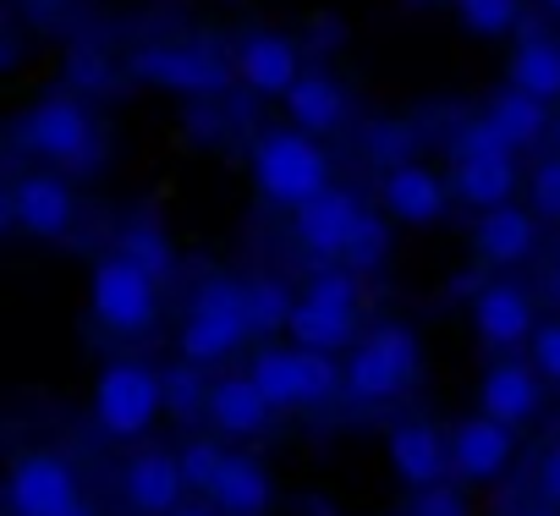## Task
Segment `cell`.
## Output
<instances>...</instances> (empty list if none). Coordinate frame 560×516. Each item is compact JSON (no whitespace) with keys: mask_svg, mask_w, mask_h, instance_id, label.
Returning a JSON list of instances; mask_svg holds the SVG:
<instances>
[{"mask_svg":"<svg viewBox=\"0 0 560 516\" xmlns=\"http://www.w3.org/2000/svg\"><path fill=\"white\" fill-rule=\"evenodd\" d=\"M253 181H258V192L269 198V203H280V209H303V203H314L319 192H330L336 181H330V154H325V143L319 138H303L298 127H275V132H264L258 143H253Z\"/></svg>","mask_w":560,"mask_h":516,"instance_id":"obj_1","label":"cell"},{"mask_svg":"<svg viewBox=\"0 0 560 516\" xmlns=\"http://www.w3.org/2000/svg\"><path fill=\"white\" fill-rule=\"evenodd\" d=\"M358 308H363V292H358V275L352 270H314L303 297H298V314H292V347L303 352H352L363 336H358Z\"/></svg>","mask_w":560,"mask_h":516,"instance_id":"obj_2","label":"cell"},{"mask_svg":"<svg viewBox=\"0 0 560 516\" xmlns=\"http://www.w3.org/2000/svg\"><path fill=\"white\" fill-rule=\"evenodd\" d=\"M247 336H253V330H247V286H236V281H225V275L198 281V292H192V303H187V319H182V336H176L182 363L214 368V363H225Z\"/></svg>","mask_w":560,"mask_h":516,"instance_id":"obj_3","label":"cell"},{"mask_svg":"<svg viewBox=\"0 0 560 516\" xmlns=\"http://www.w3.org/2000/svg\"><path fill=\"white\" fill-rule=\"evenodd\" d=\"M347 401H363V407H380V401H396L418 368H423V347L407 325H374L352 352H347Z\"/></svg>","mask_w":560,"mask_h":516,"instance_id":"obj_4","label":"cell"},{"mask_svg":"<svg viewBox=\"0 0 560 516\" xmlns=\"http://www.w3.org/2000/svg\"><path fill=\"white\" fill-rule=\"evenodd\" d=\"M89 308L110 336H149L160 325V281L127 265L121 253H105L89 275Z\"/></svg>","mask_w":560,"mask_h":516,"instance_id":"obj_5","label":"cell"},{"mask_svg":"<svg viewBox=\"0 0 560 516\" xmlns=\"http://www.w3.org/2000/svg\"><path fill=\"white\" fill-rule=\"evenodd\" d=\"M165 412V379L138 363V357H121L100 374L94 385V423L110 434V439H138L149 434V423Z\"/></svg>","mask_w":560,"mask_h":516,"instance_id":"obj_6","label":"cell"},{"mask_svg":"<svg viewBox=\"0 0 560 516\" xmlns=\"http://www.w3.org/2000/svg\"><path fill=\"white\" fill-rule=\"evenodd\" d=\"M18 149L45 165H83L94 149V116L78 94H50L18 121Z\"/></svg>","mask_w":560,"mask_h":516,"instance_id":"obj_7","label":"cell"},{"mask_svg":"<svg viewBox=\"0 0 560 516\" xmlns=\"http://www.w3.org/2000/svg\"><path fill=\"white\" fill-rule=\"evenodd\" d=\"M127 72L138 83L160 89V94H192V99L220 94L225 78H231V67L220 56L198 50V45H149V50H132Z\"/></svg>","mask_w":560,"mask_h":516,"instance_id":"obj_8","label":"cell"},{"mask_svg":"<svg viewBox=\"0 0 560 516\" xmlns=\"http://www.w3.org/2000/svg\"><path fill=\"white\" fill-rule=\"evenodd\" d=\"M7 505H12V516H72L83 505L78 472L56 450H28V456H18V467L7 478Z\"/></svg>","mask_w":560,"mask_h":516,"instance_id":"obj_9","label":"cell"},{"mask_svg":"<svg viewBox=\"0 0 560 516\" xmlns=\"http://www.w3.org/2000/svg\"><path fill=\"white\" fill-rule=\"evenodd\" d=\"M467 314H472V336H478L489 352L533 347V336H538V325H544L533 292L516 286V281H489V286H478Z\"/></svg>","mask_w":560,"mask_h":516,"instance_id":"obj_10","label":"cell"},{"mask_svg":"<svg viewBox=\"0 0 560 516\" xmlns=\"http://www.w3.org/2000/svg\"><path fill=\"white\" fill-rule=\"evenodd\" d=\"M451 198H456L451 192V176H440V171H429L418 160H396L380 176V203L401 225H440L445 209H451Z\"/></svg>","mask_w":560,"mask_h":516,"instance_id":"obj_11","label":"cell"},{"mask_svg":"<svg viewBox=\"0 0 560 516\" xmlns=\"http://www.w3.org/2000/svg\"><path fill=\"white\" fill-rule=\"evenodd\" d=\"M478 412L505 423V429H527L544 412V374L522 357H494L478 379Z\"/></svg>","mask_w":560,"mask_h":516,"instance_id":"obj_12","label":"cell"},{"mask_svg":"<svg viewBox=\"0 0 560 516\" xmlns=\"http://www.w3.org/2000/svg\"><path fill=\"white\" fill-rule=\"evenodd\" d=\"M7 214L18 220V231H28V236H67L72 231V220H78V198H72V187H67V176H56V171H28V176H18L12 181V192H7Z\"/></svg>","mask_w":560,"mask_h":516,"instance_id":"obj_13","label":"cell"},{"mask_svg":"<svg viewBox=\"0 0 560 516\" xmlns=\"http://www.w3.org/2000/svg\"><path fill=\"white\" fill-rule=\"evenodd\" d=\"M385 456H390V472L407 483V489H440L451 478V434H440L429 418H407L385 434Z\"/></svg>","mask_w":560,"mask_h":516,"instance_id":"obj_14","label":"cell"},{"mask_svg":"<svg viewBox=\"0 0 560 516\" xmlns=\"http://www.w3.org/2000/svg\"><path fill=\"white\" fill-rule=\"evenodd\" d=\"M236 78L253 94H264V99H287L303 83V50L287 34L253 28V34L236 39Z\"/></svg>","mask_w":560,"mask_h":516,"instance_id":"obj_15","label":"cell"},{"mask_svg":"<svg viewBox=\"0 0 560 516\" xmlns=\"http://www.w3.org/2000/svg\"><path fill=\"white\" fill-rule=\"evenodd\" d=\"M511 456H516V429H505L483 412H472L451 429V472L462 483H494L511 467Z\"/></svg>","mask_w":560,"mask_h":516,"instance_id":"obj_16","label":"cell"},{"mask_svg":"<svg viewBox=\"0 0 560 516\" xmlns=\"http://www.w3.org/2000/svg\"><path fill=\"white\" fill-rule=\"evenodd\" d=\"M358 220H363V203H358L347 187H330V192H319L314 203H303V209L292 214V236H298V247L314 253V258H341Z\"/></svg>","mask_w":560,"mask_h":516,"instance_id":"obj_17","label":"cell"},{"mask_svg":"<svg viewBox=\"0 0 560 516\" xmlns=\"http://www.w3.org/2000/svg\"><path fill=\"white\" fill-rule=\"evenodd\" d=\"M182 494H187V478L171 450H143L121 467V500L138 516H176Z\"/></svg>","mask_w":560,"mask_h":516,"instance_id":"obj_18","label":"cell"},{"mask_svg":"<svg viewBox=\"0 0 560 516\" xmlns=\"http://www.w3.org/2000/svg\"><path fill=\"white\" fill-rule=\"evenodd\" d=\"M538 225L544 220L533 209H522V203L489 209L472 225V253L483 258L489 270H516V265H527V258L538 253Z\"/></svg>","mask_w":560,"mask_h":516,"instance_id":"obj_19","label":"cell"},{"mask_svg":"<svg viewBox=\"0 0 560 516\" xmlns=\"http://www.w3.org/2000/svg\"><path fill=\"white\" fill-rule=\"evenodd\" d=\"M203 418H209V429L225 434V439H253V434L269 429L275 407L264 401V390H258L247 374H225V379L209 385V407H203Z\"/></svg>","mask_w":560,"mask_h":516,"instance_id":"obj_20","label":"cell"},{"mask_svg":"<svg viewBox=\"0 0 560 516\" xmlns=\"http://www.w3.org/2000/svg\"><path fill=\"white\" fill-rule=\"evenodd\" d=\"M247 379L264 390V401L275 412H298L308 407V357L298 347H258L253 363H247Z\"/></svg>","mask_w":560,"mask_h":516,"instance_id":"obj_21","label":"cell"},{"mask_svg":"<svg viewBox=\"0 0 560 516\" xmlns=\"http://www.w3.org/2000/svg\"><path fill=\"white\" fill-rule=\"evenodd\" d=\"M287 116L303 138H330L347 121V89L330 72H303V83L287 94Z\"/></svg>","mask_w":560,"mask_h":516,"instance_id":"obj_22","label":"cell"},{"mask_svg":"<svg viewBox=\"0 0 560 516\" xmlns=\"http://www.w3.org/2000/svg\"><path fill=\"white\" fill-rule=\"evenodd\" d=\"M516 187H522V165H516V154H505V160H467V165L451 171V192H456V203H467V209H478V214L505 209V203L516 198Z\"/></svg>","mask_w":560,"mask_h":516,"instance_id":"obj_23","label":"cell"},{"mask_svg":"<svg viewBox=\"0 0 560 516\" xmlns=\"http://www.w3.org/2000/svg\"><path fill=\"white\" fill-rule=\"evenodd\" d=\"M209 500L220 505V516H264L269 500H275V483H269L264 461L231 450L225 467H220V478H214V489H209Z\"/></svg>","mask_w":560,"mask_h":516,"instance_id":"obj_24","label":"cell"},{"mask_svg":"<svg viewBox=\"0 0 560 516\" xmlns=\"http://www.w3.org/2000/svg\"><path fill=\"white\" fill-rule=\"evenodd\" d=\"M505 78H511V89H522V94L555 105V99H560V39H549V34H522L516 50H511Z\"/></svg>","mask_w":560,"mask_h":516,"instance_id":"obj_25","label":"cell"},{"mask_svg":"<svg viewBox=\"0 0 560 516\" xmlns=\"http://www.w3.org/2000/svg\"><path fill=\"white\" fill-rule=\"evenodd\" d=\"M500 132H505V143L522 154V149H533V143H544L549 132H555V116H549V105L544 99H533V94H522V89H500L494 99H489V110H483Z\"/></svg>","mask_w":560,"mask_h":516,"instance_id":"obj_26","label":"cell"},{"mask_svg":"<svg viewBox=\"0 0 560 516\" xmlns=\"http://www.w3.org/2000/svg\"><path fill=\"white\" fill-rule=\"evenodd\" d=\"M385 258H390V214L363 209V220L352 225V242H347V253H341V270H352V275H374Z\"/></svg>","mask_w":560,"mask_h":516,"instance_id":"obj_27","label":"cell"},{"mask_svg":"<svg viewBox=\"0 0 560 516\" xmlns=\"http://www.w3.org/2000/svg\"><path fill=\"white\" fill-rule=\"evenodd\" d=\"M292 314H298V297L280 281H247V330L253 336L292 330Z\"/></svg>","mask_w":560,"mask_h":516,"instance_id":"obj_28","label":"cell"},{"mask_svg":"<svg viewBox=\"0 0 560 516\" xmlns=\"http://www.w3.org/2000/svg\"><path fill=\"white\" fill-rule=\"evenodd\" d=\"M121 258H127V265H138L143 275H165L171 270V242H165V231L160 225H149V220H138V225H127L121 231V247H116Z\"/></svg>","mask_w":560,"mask_h":516,"instance_id":"obj_29","label":"cell"},{"mask_svg":"<svg viewBox=\"0 0 560 516\" xmlns=\"http://www.w3.org/2000/svg\"><path fill=\"white\" fill-rule=\"evenodd\" d=\"M456 17L478 39H500L522 23V0H456Z\"/></svg>","mask_w":560,"mask_h":516,"instance_id":"obj_30","label":"cell"},{"mask_svg":"<svg viewBox=\"0 0 560 516\" xmlns=\"http://www.w3.org/2000/svg\"><path fill=\"white\" fill-rule=\"evenodd\" d=\"M451 154H456V165H467V160H505V154H516V149L505 143V132H500L489 116H472V121L456 127Z\"/></svg>","mask_w":560,"mask_h":516,"instance_id":"obj_31","label":"cell"},{"mask_svg":"<svg viewBox=\"0 0 560 516\" xmlns=\"http://www.w3.org/2000/svg\"><path fill=\"white\" fill-rule=\"evenodd\" d=\"M225 445L220 439H187L182 450H176V461H182V478H187V489H198V494H209L214 489V478H220V467H225Z\"/></svg>","mask_w":560,"mask_h":516,"instance_id":"obj_32","label":"cell"},{"mask_svg":"<svg viewBox=\"0 0 560 516\" xmlns=\"http://www.w3.org/2000/svg\"><path fill=\"white\" fill-rule=\"evenodd\" d=\"M203 407H209V385L198 379V368H192V363L171 368V374H165V412L192 418V412H203Z\"/></svg>","mask_w":560,"mask_h":516,"instance_id":"obj_33","label":"cell"},{"mask_svg":"<svg viewBox=\"0 0 560 516\" xmlns=\"http://www.w3.org/2000/svg\"><path fill=\"white\" fill-rule=\"evenodd\" d=\"M527 209L538 220H560V154H549L527 171Z\"/></svg>","mask_w":560,"mask_h":516,"instance_id":"obj_34","label":"cell"},{"mask_svg":"<svg viewBox=\"0 0 560 516\" xmlns=\"http://www.w3.org/2000/svg\"><path fill=\"white\" fill-rule=\"evenodd\" d=\"M527 363L544 374V385H560V319H544L533 347H527Z\"/></svg>","mask_w":560,"mask_h":516,"instance_id":"obj_35","label":"cell"},{"mask_svg":"<svg viewBox=\"0 0 560 516\" xmlns=\"http://www.w3.org/2000/svg\"><path fill=\"white\" fill-rule=\"evenodd\" d=\"M412 516H467V500H462V489L440 483V489H423L412 500Z\"/></svg>","mask_w":560,"mask_h":516,"instance_id":"obj_36","label":"cell"},{"mask_svg":"<svg viewBox=\"0 0 560 516\" xmlns=\"http://www.w3.org/2000/svg\"><path fill=\"white\" fill-rule=\"evenodd\" d=\"M67 67H72V83H89V89H100V83H105V50H89V45H78Z\"/></svg>","mask_w":560,"mask_h":516,"instance_id":"obj_37","label":"cell"},{"mask_svg":"<svg viewBox=\"0 0 560 516\" xmlns=\"http://www.w3.org/2000/svg\"><path fill=\"white\" fill-rule=\"evenodd\" d=\"M538 494H544L549 511H560V445H549L544 461H538Z\"/></svg>","mask_w":560,"mask_h":516,"instance_id":"obj_38","label":"cell"},{"mask_svg":"<svg viewBox=\"0 0 560 516\" xmlns=\"http://www.w3.org/2000/svg\"><path fill=\"white\" fill-rule=\"evenodd\" d=\"M544 292H549V303L560 308V253L549 258V270H544Z\"/></svg>","mask_w":560,"mask_h":516,"instance_id":"obj_39","label":"cell"},{"mask_svg":"<svg viewBox=\"0 0 560 516\" xmlns=\"http://www.w3.org/2000/svg\"><path fill=\"white\" fill-rule=\"evenodd\" d=\"M18 7H28L34 17H56V12L67 7V0H18Z\"/></svg>","mask_w":560,"mask_h":516,"instance_id":"obj_40","label":"cell"},{"mask_svg":"<svg viewBox=\"0 0 560 516\" xmlns=\"http://www.w3.org/2000/svg\"><path fill=\"white\" fill-rule=\"evenodd\" d=\"M72 516H100V511H94V505H89V500H83V505H78V511H72Z\"/></svg>","mask_w":560,"mask_h":516,"instance_id":"obj_41","label":"cell"},{"mask_svg":"<svg viewBox=\"0 0 560 516\" xmlns=\"http://www.w3.org/2000/svg\"><path fill=\"white\" fill-rule=\"evenodd\" d=\"M549 143H555V154H560V116H555V132H549Z\"/></svg>","mask_w":560,"mask_h":516,"instance_id":"obj_42","label":"cell"},{"mask_svg":"<svg viewBox=\"0 0 560 516\" xmlns=\"http://www.w3.org/2000/svg\"><path fill=\"white\" fill-rule=\"evenodd\" d=\"M176 516H209V511H198V505H182V511H176Z\"/></svg>","mask_w":560,"mask_h":516,"instance_id":"obj_43","label":"cell"},{"mask_svg":"<svg viewBox=\"0 0 560 516\" xmlns=\"http://www.w3.org/2000/svg\"><path fill=\"white\" fill-rule=\"evenodd\" d=\"M527 516H560V511H549V505H544V511H527Z\"/></svg>","mask_w":560,"mask_h":516,"instance_id":"obj_44","label":"cell"},{"mask_svg":"<svg viewBox=\"0 0 560 516\" xmlns=\"http://www.w3.org/2000/svg\"><path fill=\"white\" fill-rule=\"evenodd\" d=\"M544 7H549V12H555V17H560V0H544Z\"/></svg>","mask_w":560,"mask_h":516,"instance_id":"obj_45","label":"cell"}]
</instances>
